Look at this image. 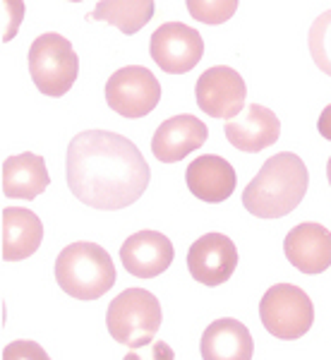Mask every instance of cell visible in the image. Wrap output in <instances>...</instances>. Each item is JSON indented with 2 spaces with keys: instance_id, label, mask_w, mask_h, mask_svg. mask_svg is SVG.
Wrapping results in <instances>:
<instances>
[{
  "instance_id": "6da1fadb",
  "label": "cell",
  "mask_w": 331,
  "mask_h": 360,
  "mask_svg": "<svg viewBox=\"0 0 331 360\" xmlns=\"http://www.w3.org/2000/svg\"><path fill=\"white\" fill-rule=\"evenodd\" d=\"M67 188L82 205L115 212L135 205L149 185V166L135 142L108 130H84L67 147Z\"/></svg>"
},
{
  "instance_id": "7a4b0ae2",
  "label": "cell",
  "mask_w": 331,
  "mask_h": 360,
  "mask_svg": "<svg viewBox=\"0 0 331 360\" xmlns=\"http://www.w3.org/2000/svg\"><path fill=\"white\" fill-rule=\"evenodd\" d=\"M307 185L310 173L298 154H274L242 190V207L257 219H281L303 202Z\"/></svg>"
},
{
  "instance_id": "3957f363",
  "label": "cell",
  "mask_w": 331,
  "mask_h": 360,
  "mask_svg": "<svg viewBox=\"0 0 331 360\" xmlns=\"http://www.w3.org/2000/svg\"><path fill=\"white\" fill-rule=\"evenodd\" d=\"M56 281L72 298L96 300L115 283L113 259L96 243H72L58 255Z\"/></svg>"
},
{
  "instance_id": "277c9868",
  "label": "cell",
  "mask_w": 331,
  "mask_h": 360,
  "mask_svg": "<svg viewBox=\"0 0 331 360\" xmlns=\"http://www.w3.org/2000/svg\"><path fill=\"white\" fill-rule=\"evenodd\" d=\"M164 322L161 303L147 288H127L115 295L106 312L108 334L118 344L130 348H144L154 344V336Z\"/></svg>"
},
{
  "instance_id": "5b68a950",
  "label": "cell",
  "mask_w": 331,
  "mask_h": 360,
  "mask_svg": "<svg viewBox=\"0 0 331 360\" xmlns=\"http://www.w3.org/2000/svg\"><path fill=\"white\" fill-rule=\"evenodd\" d=\"M79 72V58L63 34H41L29 49V75L46 96H65Z\"/></svg>"
},
{
  "instance_id": "8992f818",
  "label": "cell",
  "mask_w": 331,
  "mask_h": 360,
  "mask_svg": "<svg viewBox=\"0 0 331 360\" xmlns=\"http://www.w3.org/2000/svg\"><path fill=\"white\" fill-rule=\"evenodd\" d=\"M259 319L271 336L295 341L312 329L315 305L295 283H274L259 300Z\"/></svg>"
},
{
  "instance_id": "52a82bcc",
  "label": "cell",
  "mask_w": 331,
  "mask_h": 360,
  "mask_svg": "<svg viewBox=\"0 0 331 360\" xmlns=\"http://www.w3.org/2000/svg\"><path fill=\"white\" fill-rule=\"evenodd\" d=\"M159 101L161 84L147 68H120L106 82V103L123 118H144L159 106Z\"/></svg>"
},
{
  "instance_id": "ba28073f",
  "label": "cell",
  "mask_w": 331,
  "mask_h": 360,
  "mask_svg": "<svg viewBox=\"0 0 331 360\" xmlns=\"http://www.w3.org/2000/svg\"><path fill=\"white\" fill-rule=\"evenodd\" d=\"M245 96H247L245 79L240 77V72H235L228 65H216L205 70L195 84L197 106L207 115H212V118H223L226 123L242 113Z\"/></svg>"
},
{
  "instance_id": "9c48e42d",
  "label": "cell",
  "mask_w": 331,
  "mask_h": 360,
  "mask_svg": "<svg viewBox=\"0 0 331 360\" xmlns=\"http://www.w3.org/2000/svg\"><path fill=\"white\" fill-rule=\"evenodd\" d=\"M149 53L154 63L168 75H185L205 56V41L200 32L183 22H166L152 34Z\"/></svg>"
},
{
  "instance_id": "30bf717a",
  "label": "cell",
  "mask_w": 331,
  "mask_h": 360,
  "mask_svg": "<svg viewBox=\"0 0 331 360\" xmlns=\"http://www.w3.org/2000/svg\"><path fill=\"white\" fill-rule=\"evenodd\" d=\"M238 266L235 243L223 233H205L188 250V269L197 283L221 286Z\"/></svg>"
},
{
  "instance_id": "8fae6325",
  "label": "cell",
  "mask_w": 331,
  "mask_h": 360,
  "mask_svg": "<svg viewBox=\"0 0 331 360\" xmlns=\"http://www.w3.org/2000/svg\"><path fill=\"white\" fill-rule=\"evenodd\" d=\"M173 257H176L173 243L159 231H139L120 245V262L127 274L137 278H154L164 274L173 264Z\"/></svg>"
},
{
  "instance_id": "7c38bea8",
  "label": "cell",
  "mask_w": 331,
  "mask_h": 360,
  "mask_svg": "<svg viewBox=\"0 0 331 360\" xmlns=\"http://www.w3.org/2000/svg\"><path fill=\"white\" fill-rule=\"evenodd\" d=\"M283 252L303 274H322L331 266V231L315 221L293 226L283 240Z\"/></svg>"
},
{
  "instance_id": "4fadbf2b",
  "label": "cell",
  "mask_w": 331,
  "mask_h": 360,
  "mask_svg": "<svg viewBox=\"0 0 331 360\" xmlns=\"http://www.w3.org/2000/svg\"><path fill=\"white\" fill-rule=\"evenodd\" d=\"M207 137V125L197 115L180 113L156 127L152 137V152L161 164H176L188 154H193L195 149L205 147Z\"/></svg>"
},
{
  "instance_id": "5bb4252c",
  "label": "cell",
  "mask_w": 331,
  "mask_h": 360,
  "mask_svg": "<svg viewBox=\"0 0 331 360\" xmlns=\"http://www.w3.org/2000/svg\"><path fill=\"white\" fill-rule=\"evenodd\" d=\"M226 139L233 144L235 149L247 154H257L262 149L276 144L281 137V123H278L276 113L269 111L262 103H249L242 108L238 118L228 120L223 127Z\"/></svg>"
},
{
  "instance_id": "9a60e30c",
  "label": "cell",
  "mask_w": 331,
  "mask_h": 360,
  "mask_svg": "<svg viewBox=\"0 0 331 360\" xmlns=\"http://www.w3.org/2000/svg\"><path fill=\"white\" fill-rule=\"evenodd\" d=\"M185 183H188L190 193L197 200L207 202V205H219V202H226L235 193L238 176L235 168L223 156L202 154L188 166Z\"/></svg>"
},
{
  "instance_id": "2e32d148",
  "label": "cell",
  "mask_w": 331,
  "mask_h": 360,
  "mask_svg": "<svg viewBox=\"0 0 331 360\" xmlns=\"http://www.w3.org/2000/svg\"><path fill=\"white\" fill-rule=\"evenodd\" d=\"M44 224L32 209L5 207L3 209V259L20 262L41 248Z\"/></svg>"
},
{
  "instance_id": "e0dca14e",
  "label": "cell",
  "mask_w": 331,
  "mask_h": 360,
  "mask_svg": "<svg viewBox=\"0 0 331 360\" xmlns=\"http://www.w3.org/2000/svg\"><path fill=\"white\" fill-rule=\"evenodd\" d=\"M200 351L202 360H252L254 341L245 324L223 317L205 329Z\"/></svg>"
},
{
  "instance_id": "ac0fdd59",
  "label": "cell",
  "mask_w": 331,
  "mask_h": 360,
  "mask_svg": "<svg viewBox=\"0 0 331 360\" xmlns=\"http://www.w3.org/2000/svg\"><path fill=\"white\" fill-rule=\"evenodd\" d=\"M51 185L44 156L25 152L5 159L3 164V193L10 200H37Z\"/></svg>"
},
{
  "instance_id": "d6986e66",
  "label": "cell",
  "mask_w": 331,
  "mask_h": 360,
  "mask_svg": "<svg viewBox=\"0 0 331 360\" xmlns=\"http://www.w3.org/2000/svg\"><path fill=\"white\" fill-rule=\"evenodd\" d=\"M154 17L152 0H108L94 8L91 20H103L108 25L118 27L123 34H137Z\"/></svg>"
},
{
  "instance_id": "ffe728a7",
  "label": "cell",
  "mask_w": 331,
  "mask_h": 360,
  "mask_svg": "<svg viewBox=\"0 0 331 360\" xmlns=\"http://www.w3.org/2000/svg\"><path fill=\"white\" fill-rule=\"evenodd\" d=\"M307 46H310L315 65L331 77V10L322 13L312 22L310 34H307Z\"/></svg>"
},
{
  "instance_id": "44dd1931",
  "label": "cell",
  "mask_w": 331,
  "mask_h": 360,
  "mask_svg": "<svg viewBox=\"0 0 331 360\" xmlns=\"http://www.w3.org/2000/svg\"><path fill=\"white\" fill-rule=\"evenodd\" d=\"M188 10L195 20L205 22V25H221V22L231 20V15L238 10V3H188Z\"/></svg>"
},
{
  "instance_id": "7402d4cb",
  "label": "cell",
  "mask_w": 331,
  "mask_h": 360,
  "mask_svg": "<svg viewBox=\"0 0 331 360\" xmlns=\"http://www.w3.org/2000/svg\"><path fill=\"white\" fill-rule=\"evenodd\" d=\"M3 360H51V358L44 351V346H39L37 341L20 339V341H10L3 348Z\"/></svg>"
},
{
  "instance_id": "603a6c76",
  "label": "cell",
  "mask_w": 331,
  "mask_h": 360,
  "mask_svg": "<svg viewBox=\"0 0 331 360\" xmlns=\"http://www.w3.org/2000/svg\"><path fill=\"white\" fill-rule=\"evenodd\" d=\"M123 360H176V353H173V348L166 341H154V344L144 348L130 351Z\"/></svg>"
},
{
  "instance_id": "cb8c5ba5",
  "label": "cell",
  "mask_w": 331,
  "mask_h": 360,
  "mask_svg": "<svg viewBox=\"0 0 331 360\" xmlns=\"http://www.w3.org/2000/svg\"><path fill=\"white\" fill-rule=\"evenodd\" d=\"M317 130H319V135H322L324 139H329V142H331V103H329L327 108H324L322 115H319Z\"/></svg>"
},
{
  "instance_id": "d4e9b609",
  "label": "cell",
  "mask_w": 331,
  "mask_h": 360,
  "mask_svg": "<svg viewBox=\"0 0 331 360\" xmlns=\"http://www.w3.org/2000/svg\"><path fill=\"white\" fill-rule=\"evenodd\" d=\"M327 178H329V185H331V159L327 161Z\"/></svg>"
}]
</instances>
